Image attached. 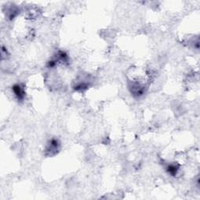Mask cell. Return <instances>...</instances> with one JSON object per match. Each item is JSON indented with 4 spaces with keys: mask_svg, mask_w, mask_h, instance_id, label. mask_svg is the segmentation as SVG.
Wrapping results in <instances>:
<instances>
[{
    "mask_svg": "<svg viewBox=\"0 0 200 200\" xmlns=\"http://www.w3.org/2000/svg\"><path fill=\"white\" fill-rule=\"evenodd\" d=\"M13 92H14L15 95L18 97V99H22L23 97V95H23L24 92H23V89L20 85H15L13 87Z\"/></svg>",
    "mask_w": 200,
    "mask_h": 200,
    "instance_id": "6da1fadb",
    "label": "cell"
}]
</instances>
